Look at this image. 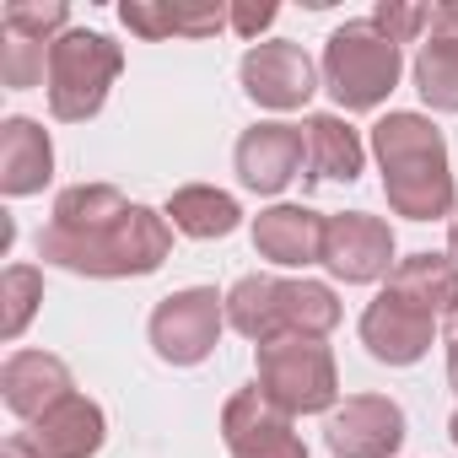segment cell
<instances>
[{"mask_svg": "<svg viewBox=\"0 0 458 458\" xmlns=\"http://www.w3.org/2000/svg\"><path fill=\"white\" fill-rule=\"evenodd\" d=\"M367 151L377 157L383 194H388L394 216H404V221H442L447 216L453 221L458 183H453V167H447V140L431 124V114L388 108L372 124Z\"/></svg>", "mask_w": 458, "mask_h": 458, "instance_id": "obj_1", "label": "cell"}, {"mask_svg": "<svg viewBox=\"0 0 458 458\" xmlns=\"http://www.w3.org/2000/svg\"><path fill=\"white\" fill-rule=\"evenodd\" d=\"M173 254V221L151 205H130L114 221L81 226H44L38 233V259L71 276H92V281H135V276H157Z\"/></svg>", "mask_w": 458, "mask_h": 458, "instance_id": "obj_2", "label": "cell"}, {"mask_svg": "<svg viewBox=\"0 0 458 458\" xmlns=\"http://www.w3.org/2000/svg\"><path fill=\"white\" fill-rule=\"evenodd\" d=\"M318 76H324V92L335 98L340 114H372L399 87L404 55H399L394 38H383L372 28V17H356V22H345V28L329 33Z\"/></svg>", "mask_w": 458, "mask_h": 458, "instance_id": "obj_3", "label": "cell"}, {"mask_svg": "<svg viewBox=\"0 0 458 458\" xmlns=\"http://www.w3.org/2000/svg\"><path fill=\"white\" fill-rule=\"evenodd\" d=\"M124 71V49L108 38V33H92V28H71L65 38L49 44V114L60 124H87L103 114L114 81Z\"/></svg>", "mask_w": 458, "mask_h": 458, "instance_id": "obj_4", "label": "cell"}, {"mask_svg": "<svg viewBox=\"0 0 458 458\" xmlns=\"http://www.w3.org/2000/svg\"><path fill=\"white\" fill-rule=\"evenodd\" d=\"M254 383L270 404H281L292 420L297 415H329L340 404V367L324 340H270L254 345Z\"/></svg>", "mask_w": 458, "mask_h": 458, "instance_id": "obj_5", "label": "cell"}, {"mask_svg": "<svg viewBox=\"0 0 458 458\" xmlns=\"http://www.w3.org/2000/svg\"><path fill=\"white\" fill-rule=\"evenodd\" d=\"M221 329H226V292H216V286H183V292H173V297H162L151 308L146 340H151L157 361H167V367H199L221 345Z\"/></svg>", "mask_w": 458, "mask_h": 458, "instance_id": "obj_6", "label": "cell"}, {"mask_svg": "<svg viewBox=\"0 0 458 458\" xmlns=\"http://www.w3.org/2000/svg\"><path fill=\"white\" fill-rule=\"evenodd\" d=\"M238 81H243L249 103H259L270 114H297L324 87L313 55L302 44H292V38H259V44H249L243 60H238Z\"/></svg>", "mask_w": 458, "mask_h": 458, "instance_id": "obj_7", "label": "cell"}, {"mask_svg": "<svg viewBox=\"0 0 458 458\" xmlns=\"http://www.w3.org/2000/svg\"><path fill=\"white\" fill-rule=\"evenodd\" d=\"M399 265V243H394V226L383 216L367 210H340L324 226V270L345 286H372L388 281Z\"/></svg>", "mask_w": 458, "mask_h": 458, "instance_id": "obj_8", "label": "cell"}, {"mask_svg": "<svg viewBox=\"0 0 458 458\" xmlns=\"http://www.w3.org/2000/svg\"><path fill=\"white\" fill-rule=\"evenodd\" d=\"M221 442L233 458H308V442L297 437L292 415L259 394V383L238 388L221 404Z\"/></svg>", "mask_w": 458, "mask_h": 458, "instance_id": "obj_9", "label": "cell"}, {"mask_svg": "<svg viewBox=\"0 0 458 458\" xmlns=\"http://www.w3.org/2000/svg\"><path fill=\"white\" fill-rule=\"evenodd\" d=\"M404 437V410L388 394H351L324 420V442L335 458H399Z\"/></svg>", "mask_w": 458, "mask_h": 458, "instance_id": "obj_10", "label": "cell"}, {"mask_svg": "<svg viewBox=\"0 0 458 458\" xmlns=\"http://www.w3.org/2000/svg\"><path fill=\"white\" fill-rule=\"evenodd\" d=\"M233 167H238V183L249 194H286L292 178L308 167V140H302V124H286V119H265L254 130L238 135L233 146Z\"/></svg>", "mask_w": 458, "mask_h": 458, "instance_id": "obj_11", "label": "cell"}, {"mask_svg": "<svg viewBox=\"0 0 458 458\" xmlns=\"http://www.w3.org/2000/svg\"><path fill=\"white\" fill-rule=\"evenodd\" d=\"M324 226L329 216H318L313 205H297V199H276L254 216V254L281 265V270H308V265H324Z\"/></svg>", "mask_w": 458, "mask_h": 458, "instance_id": "obj_12", "label": "cell"}, {"mask_svg": "<svg viewBox=\"0 0 458 458\" xmlns=\"http://www.w3.org/2000/svg\"><path fill=\"white\" fill-rule=\"evenodd\" d=\"M356 335H361V345H367L372 361H383V367H415V361L437 345V318L404 308L394 292H377V297L361 308Z\"/></svg>", "mask_w": 458, "mask_h": 458, "instance_id": "obj_13", "label": "cell"}, {"mask_svg": "<svg viewBox=\"0 0 458 458\" xmlns=\"http://www.w3.org/2000/svg\"><path fill=\"white\" fill-rule=\"evenodd\" d=\"M17 437H22V447L33 458H98L103 442H108V415H103L98 399L71 394V399H60L55 410H44Z\"/></svg>", "mask_w": 458, "mask_h": 458, "instance_id": "obj_14", "label": "cell"}, {"mask_svg": "<svg viewBox=\"0 0 458 458\" xmlns=\"http://www.w3.org/2000/svg\"><path fill=\"white\" fill-rule=\"evenodd\" d=\"M71 394H76V377L49 351H12L6 367H0V399H6V410L17 420H28V426L44 410H55L60 399H71Z\"/></svg>", "mask_w": 458, "mask_h": 458, "instance_id": "obj_15", "label": "cell"}, {"mask_svg": "<svg viewBox=\"0 0 458 458\" xmlns=\"http://www.w3.org/2000/svg\"><path fill=\"white\" fill-rule=\"evenodd\" d=\"M55 178V140L38 119L12 114L0 119V194L6 199H28L44 194Z\"/></svg>", "mask_w": 458, "mask_h": 458, "instance_id": "obj_16", "label": "cell"}, {"mask_svg": "<svg viewBox=\"0 0 458 458\" xmlns=\"http://www.w3.org/2000/svg\"><path fill=\"white\" fill-rule=\"evenodd\" d=\"M302 140H308V178L313 183H356L361 178L367 140L345 114H308Z\"/></svg>", "mask_w": 458, "mask_h": 458, "instance_id": "obj_17", "label": "cell"}, {"mask_svg": "<svg viewBox=\"0 0 458 458\" xmlns=\"http://www.w3.org/2000/svg\"><path fill=\"white\" fill-rule=\"evenodd\" d=\"M383 292H394L404 308L442 324V318L458 313V259H447V254H404Z\"/></svg>", "mask_w": 458, "mask_h": 458, "instance_id": "obj_18", "label": "cell"}, {"mask_svg": "<svg viewBox=\"0 0 458 458\" xmlns=\"http://www.w3.org/2000/svg\"><path fill=\"white\" fill-rule=\"evenodd\" d=\"M162 216L173 221V233L178 238H194V243H216V238H233L238 226H243V205L216 189V183H183L167 194Z\"/></svg>", "mask_w": 458, "mask_h": 458, "instance_id": "obj_19", "label": "cell"}, {"mask_svg": "<svg viewBox=\"0 0 458 458\" xmlns=\"http://www.w3.org/2000/svg\"><path fill=\"white\" fill-rule=\"evenodd\" d=\"M119 22L146 38H216L226 28V6H173V0H119Z\"/></svg>", "mask_w": 458, "mask_h": 458, "instance_id": "obj_20", "label": "cell"}, {"mask_svg": "<svg viewBox=\"0 0 458 458\" xmlns=\"http://www.w3.org/2000/svg\"><path fill=\"white\" fill-rule=\"evenodd\" d=\"M345 308L329 281H281V340H329L340 329Z\"/></svg>", "mask_w": 458, "mask_h": 458, "instance_id": "obj_21", "label": "cell"}, {"mask_svg": "<svg viewBox=\"0 0 458 458\" xmlns=\"http://www.w3.org/2000/svg\"><path fill=\"white\" fill-rule=\"evenodd\" d=\"M226 329L254 345L281 340V281L276 276H238L226 286Z\"/></svg>", "mask_w": 458, "mask_h": 458, "instance_id": "obj_22", "label": "cell"}, {"mask_svg": "<svg viewBox=\"0 0 458 458\" xmlns=\"http://www.w3.org/2000/svg\"><path fill=\"white\" fill-rule=\"evenodd\" d=\"M410 81L431 114H458V38L431 33L410 60Z\"/></svg>", "mask_w": 458, "mask_h": 458, "instance_id": "obj_23", "label": "cell"}, {"mask_svg": "<svg viewBox=\"0 0 458 458\" xmlns=\"http://www.w3.org/2000/svg\"><path fill=\"white\" fill-rule=\"evenodd\" d=\"M135 199L114 183H71L55 194V210H49V226H65V233H81V226H98V221H114L124 216Z\"/></svg>", "mask_w": 458, "mask_h": 458, "instance_id": "obj_24", "label": "cell"}, {"mask_svg": "<svg viewBox=\"0 0 458 458\" xmlns=\"http://www.w3.org/2000/svg\"><path fill=\"white\" fill-rule=\"evenodd\" d=\"M38 302H44V270L6 265V276H0V340L17 345L28 335V324L38 318Z\"/></svg>", "mask_w": 458, "mask_h": 458, "instance_id": "obj_25", "label": "cell"}, {"mask_svg": "<svg viewBox=\"0 0 458 458\" xmlns=\"http://www.w3.org/2000/svg\"><path fill=\"white\" fill-rule=\"evenodd\" d=\"M0 33H22L33 44H55L71 33V6L65 0H6L0 6Z\"/></svg>", "mask_w": 458, "mask_h": 458, "instance_id": "obj_26", "label": "cell"}, {"mask_svg": "<svg viewBox=\"0 0 458 458\" xmlns=\"http://www.w3.org/2000/svg\"><path fill=\"white\" fill-rule=\"evenodd\" d=\"M0 81L12 92H33L49 81V44H33L22 33H0Z\"/></svg>", "mask_w": 458, "mask_h": 458, "instance_id": "obj_27", "label": "cell"}, {"mask_svg": "<svg viewBox=\"0 0 458 458\" xmlns=\"http://www.w3.org/2000/svg\"><path fill=\"white\" fill-rule=\"evenodd\" d=\"M431 12H437V6H410V0H383V6L372 12V28L404 49V44H420V33L431 28Z\"/></svg>", "mask_w": 458, "mask_h": 458, "instance_id": "obj_28", "label": "cell"}, {"mask_svg": "<svg viewBox=\"0 0 458 458\" xmlns=\"http://www.w3.org/2000/svg\"><path fill=\"white\" fill-rule=\"evenodd\" d=\"M276 17H281L276 0H233V6H226V28L238 38H249V44H259V33L276 28Z\"/></svg>", "mask_w": 458, "mask_h": 458, "instance_id": "obj_29", "label": "cell"}, {"mask_svg": "<svg viewBox=\"0 0 458 458\" xmlns=\"http://www.w3.org/2000/svg\"><path fill=\"white\" fill-rule=\"evenodd\" d=\"M431 33H442V38H458V0H442V6L431 12Z\"/></svg>", "mask_w": 458, "mask_h": 458, "instance_id": "obj_30", "label": "cell"}, {"mask_svg": "<svg viewBox=\"0 0 458 458\" xmlns=\"http://www.w3.org/2000/svg\"><path fill=\"white\" fill-rule=\"evenodd\" d=\"M0 458H33V453L22 447V437H6V442H0Z\"/></svg>", "mask_w": 458, "mask_h": 458, "instance_id": "obj_31", "label": "cell"}, {"mask_svg": "<svg viewBox=\"0 0 458 458\" xmlns=\"http://www.w3.org/2000/svg\"><path fill=\"white\" fill-rule=\"evenodd\" d=\"M447 383H453V394H458V335H453V345H447Z\"/></svg>", "mask_w": 458, "mask_h": 458, "instance_id": "obj_32", "label": "cell"}, {"mask_svg": "<svg viewBox=\"0 0 458 458\" xmlns=\"http://www.w3.org/2000/svg\"><path fill=\"white\" fill-rule=\"evenodd\" d=\"M447 259H458V210H453V221H447Z\"/></svg>", "mask_w": 458, "mask_h": 458, "instance_id": "obj_33", "label": "cell"}, {"mask_svg": "<svg viewBox=\"0 0 458 458\" xmlns=\"http://www.w3.org/2000/svg\"><path fill=\"white\" fill-rule=\"evenodd\" d=\"M447 437H453V447H458V410H453V420H447Z\"/></svg>", "mask_w": 458, "mask_h": 458, "instance_id": "obj_34", "label": "cell"}, {"mask_svg": "<svg viewBox=\"0 0 458 458\" xmlns=\"http://www.w3.org/2000/svg\"><path fill=\"white\" fill-rule=\"evenodd\" d=\"M447 324H453V335H458V313H453V318H447Z\"/></svg>", "mask_w": 458, "mask_h": 458, "instance_id": "obj_35", "label": "cell"}]
</instances>
